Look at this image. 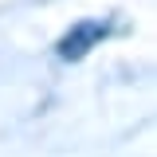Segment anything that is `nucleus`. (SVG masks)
Returning a JSON list of instances; mask_svg holds the SVG:
<instances>
[{
    "mask_svg": "<svg viewBox=\"0 0 157 157\" xmlns=\"http://www.w3.org/2000/svg\"><path fill=\"white\" fill-rule=\"evenodd\" d=\"M106 32H110L106 20H82V24H75L67 36L59 39V55H63V59H82Z\"/></svg>",
    "mask_w": 157,
    "mask_h": 157,
    "instance_id": "1",
    "label": "nucleus"
}]
</instances>
